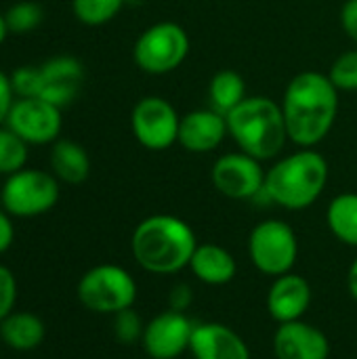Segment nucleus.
<instances>
[{
	"mask_svg": "<svg viewBox=\"0 0 357 359\" xmlns=\"http://www.w3.org/2000/svg\"><path fill=\"white\" fill-rule=\"evenodd\" d=\"M198 238L187 221L175 215L145 217L130 236V252L141 269L156 276H173L189 267Z\"/></svg>",
	"mask_w": 357,
	"mask_h": 359,
	"instance_id": "f03ea898",
	"label": "nucleus"
},
{
	"mask_svg": "<svg viewBox=\"0 0 357 359\" xmlns=\"http://www.w3.org/2000/svg\"><path fill=\"white\" fill-rule=\"evenodd\" d=\"M187 269L206 286H225L238 276V261L221 244L204 242L198 244Z\"/></svg>",
	"mask_w": 357,
	"mask_h": 359,
	"instance_id": "a211bd4d",
	"label": "nucleus"
},
{
	"mask_svg": "<svg viewBox=\"0 0 357 359\" xmlns=\"http://www.w3.org/2000/svg\"><path fill=\"white\" fill-rule=\"evenodd\" d=\"M112 318H114V337H116L118 343H122V345L141 343L145 324H143L141 316L133 307L130 309H124V311H118Z\"/></svg>",
	"mask_w": 357,
	"mask_h": 359,
	"instance_id": "bb28decb",
	"label": "nucleus"
},
{
	"mask_svg": "<svg viewBox=\"0 0 357 359\" xmlns=\"http://www.w3.org/2000/svg\"><path fill=\"white\" fill-rule=\"evenodd\" d=\"M311 299H314V292H311L309 282L303 276L290 271V273L274 278L267 290L265 305L274 322L286 324V322L303 320V316L307 313L311 305Z\"/></svg>",
	"mask_w": 357,
	"mask_h": 359,
	"instance_id": "2eb2a0df",
	"label": "nucleus"
},
{
	"mask_svg": "<svg viewBox=\"0 0 357 359\" xmlns=\"http://www.w3.org/2000/svg\"><path fill=\"white\" fill-rule=\"evenodd\" d=\"M46 337L44 322L32 311H11L0 322V341L13 351H34Z\"/></svg>",
	"mask_w": 357,
	"mask_h": 359,
	"instance_id": "6ab92c4d",
	"label": "nucleus"
},
{
	"mask_svg": "<svg viewBox=\"0 0 357 359\" xmlns=\"http://www.w3.org/2000/svg\"><path fill=\"white\" fill-rule=\"evenodd\" d=\"M42 19H44L42 6L38 2H32V0L15 2L4 13V21H6L8 34H27V32H34L42 23Z\"/></svg>",
	"mask_w": 357,
	"mask_h": 359,
	"instance_id": "393cba45",
	"label": "nucleus"
},
{
	"mask_svg": "<svg viewBox=\"0 0 357 359\" xmlns=\"http://www.w3.org/2000/svg\"><path fill=\"white\" fill-rule=\"evenodd\" d=\"M280 105L288 141L297 147H316L335 126L339 116V90L328 74L305 69L286 84Z\"/></svg>",
	"mask_w": 357,
	"mask_h": 359,
	"instance_id": "f257e3e1",
	"label": "nucleus"
},
{
	"mask_svg": "<svg viewBox=\"0 0 357 359\" xmlns=\"http://www.w3.org/2000/svg\"><path fill=\"white\" fill-rule=\"evenodd\" d=\"M194 322L183 311L164 309L154 316L143 330L141 347L149 359H177L189 351Z\"/></svg>",
	"mask_w": 357,
	"mask_h": 359,
	"instance_id": "f8f14e48",
	"label": "nucleus"
},
{
	"mask_svg": "<svg viewBox=\"0 0 357 359\" xmlns=\"http://www.w3.org/2000/svg\"><path fill=\"white\" fill-rule=\"evenodd\" d=\"M13 93L17 99L38 97L40 93V69L36 65H19L11 74Z\"/></svg>",
	"mask_w": 357,
	"mask_h": 359,
	"instance_id": "cd10ccee",
	"label": "nucleus"
},
{
	"mask_svg": "<svg viewBox=\"0 0 357 359\" xmlns=\"http://www.w3.org/2000/svg\"><path fill=\"white\" fill-rule=\"evenodd\" d=\"M168 309H175V311H183L191 305V288L187 284H177L173 286V290L168 292Z\"/></svg>",
	"mask_w": 357,
	"mask_h": 359,
	"instance_id": "2f4dec72",
	"label": "nucleus"
},
{
	"mask_svg": "<svg viewBox=\"0 0 357 359\" xmlns=\"http://www.w3.org/2000/svg\"><path fill=\"white\" fill-rule=\"evenodd\" d=\"M181 116L164 97L149 95L135 103L130 114V128L139 145L151 151H164L179 139Z\"/></svg>",
	"mask_w": 357,
	"mask_h": 359,
	"instance_id": "1a4fd4ad",
	"label": "nucleus"
},
{
	"mask_svg": "<svg viewBox=\"0 0 357 359\" xmlns=\"http://www.w3.org/2000/svg\"><path fill=\"white\" fill-rule=\"evenodd\" d=\"M225 120L227 133L240 151L261 162L278 158L288 143L282 105L269 97H246L225 116Z\"/></svg>",
	"mask_w": 357,
	"mask_h": 359,
	"instance_id": "20e7f679",
	"label": "nucleus"
},
{
	"mask_svg": "<svg viewBox=\"0 0 357 359\" xmlns=\"http://www.w3.org/2000/svg\"><path fill=\"white\" fill-rule=\"evenodd\" d=\"M189 55V36L175 21H160L141 32L133 46L137 67L151 76L175 72Z\"/></svg>",
	"mask_w": 357,
	"mask_h": 359,
	"instance_id": "6e6552de",
	"label": "nucleus"
},
{
	"mask_svg": "<svg viewBox=\"0 0 357 359\" xmlns=\"http://www.w3.org/2000/svg\"><path fill=\"white\" fill-rule=\"evenodd\" d=\"M15 93H13V84H11V76L0 72V126L6 124L8 111L15 103Z\"/></svg>",
	"mask_w": 357,
	"mask_h": 359,
	"instance_id": "c756f323",
	"label": "nucleus"
},
{
	"mask_svg": "<svg viewBox=\"0 0 357 359\" xmlns=\"http://www.w3.org/2000/svg\"><path fill=\"white\" fill-rule=\"evenodd\" d=\"M126 4V0H72L74 17L90 27L109 23Z\"/></svg>",
	"mask_w": 357,
	"mask_h": 359,
	"instance_id": "b1692460",
	"label": "nucleus"
},
{
	"mask_svg": "<svg viewBox=\"0 0 357 359\" xmlns=\"http://www.w3.org/2000/svg\"><path fill=\"white\" fill-rule=\"evenodd\" d=\"M17 280L15 273L0 263V322L15 311V303H17Z\"/></svg>",
	"mask_w": 357,
	"mask_h": 359,
	"instance_id": "c85d7f7f",
	"label": "nucleus"
},
{
	"mask_svg": "<svg viewBox=\"0 0 357 359\" xmlns=\"http://www.w3.org/2000/svg\"><path fill=\"white\" fill-rule=\"evenodd\" d=\"M29 145L6 124L0 126V175H15L25 168Z\"/></svg>",
	"mask_w": 357,
	"mask_h": 359,
	"instance_id": "5701e85b",
	"label": "nucleus"
},
{
	"mask_svg": "<svg viewBox=\"0 0 357 359\" xmlns=\"http://www.w3.org/2000/svg\"><path fill=\"white\" fill-rule=\"evenodd\" d=\"M347 288H349V294L353 297V301L357 303V259L351 263V267H349V273H347Z\"/></svg>",
	"mask_w": 357,
	"mask_h": 359,
	"instance_id": "72a5a7b5",
	"label": "nucleus"
},
{
	"mask_svg": "<svg viewBox=\"0 0 357 359\" xmlns=\"http://www.w3.org/2000/svg\"><path fill=\"white\" fill-rule=\"evenodd\" d=\"M246 82L236 69H221L208 84V107L227 116L246 99Z\"/></svg>",
	"mask_w": 357,
	"mask_h": 359,
	"instance_id": "4be33fe9",
	"label": "nucleus"
},
{
	"mask_svg": "<svg viewBox=\"0 0 357 359\" xmlns=\"http://www.w3.org/2000/svg\"><path fill=\"white\" fill-rule=\"evenodd\" d=\"M248 257L263 276L290 273L299 259V238L286 221L265 219L248 236Z\"/></svg>",
	"mask_w": 357,
	"mask_h": 359,
	"instance_id": "0eeeda50",
	"label": "nucleus"
},
{
	"mask_svg": "<svg viewBox=\"0 0 357 359\" xmlns=\"http://www.w3.org/2000/svg\"><path fill=\"white\" fill-rule=\"evenodd\" d=\"M341 25L357 46V0H345L341 8Z\"/></svg>",
	"mask_w": 357,
	"mask_h": 359,
	"instance_id": "7c9ffc66",
	"label": "nucleus"
},
{
	"mask_svg": "<svg viewBox=\"0 0 357 359\" xmlns=\"http://www.w3.org/2000/svg\"><path fill=\"white\" fill-rule=\"evenodd\" d=\"M139 2H143V0H126V4H139Z\"/></svg>",
	"mask_w": 357,
	"mask_h": 359,
	"instance_id": "c9c22d12",
	"label": "nucleus"
},
{
	"mask_svg": "<svg viewBox=\"0 0 357 359\" xmlns=\"http://www.w3.org/2000/svg\"><path fill=\"white\" fill-rule=\"evenodd\" d=\"M276 359H328L330 341L314 324L305 320L278 324L274 334Z\"/></svg>",
	"mask_w": 357,
	"mask_h": 359,
	"instance_id": "4468645a",
	"label": "nucleus"
},
{
	"mask_svg": "<svg viewBox=\"0 0 357 359\" xmlns=\"http://www.w3.org/2000/svg\"><path fill=\"white\" fill-rule=\"evenodd\" d=\"M265 172L261 160L244 151H231L215 160L210 181L215 189L229 200H252L265 187Z\"/></svg>",
	"mask_w": 357,
	"mask_h": 359,
	"instance_id": "9d476101",
	"label": "nucleus"
},
{
	"mask_svg": "<svg viewBox=\"0 0 357 359\" xmlns=\"http://www.w3.org/2000/svg\"><path fill=\"white\" fill-rule=\"evenodd\" d=\"M6 36H8V27H6V21H4V13H0V46L6 40Z\"/></svg>",
	"mask_w": 357,
	"mask_h": 359,
	"instance_id": "f704fd0d",
	"label": "nucleus"
},
{
	"mask_svg": "<svg viewBox=\"0 0 357 359\" xmlns=\"http://www.w3.org/2000/svg\"><path fill=\"white\" fill-rule=\"evenodd\" d=\"M328 162L316 147H299L271 164L263 194L280 208L305 210L318 202L328 183Z\"/></svg>",
	"mask_w": 357,
	"mask_h": 359,
	"instance_id": "7ed1b4c3",
	"label": "nucleus"
},
{
	"mask_svg": "<svg viewBox=\"0 0 357 359\" xmlns=\"http://www.w3.org/2000/svg\"><path fill=\"white\" fill-rule=\"evenodd\" d=\"M227 135L225 116L213 107H202L181 116L177 143L191 154H208L215 151Z\"/></svg>",
	"mask_w": 357,
	"mask_h": 359,
	"instance_id": "dca6fc26",
	"label": "nucleus"
},
{
	"mask_svg": "<svg viewBox=\"0 0 357 359\" xmlns=\"http://www.w3.org/2000/svg\"><path fill=\"white\" fill-rule=\"evenodd\" d=\"M326 225L339 242H343L351 248H357L356 191H345V194H339L330 200V204L326 208Z\"/></svg>",
	"mask_w": 357,
	"mask_h": 359,
	"instance_id": "412c9836",
	"label": "nucleus"
},
{
	"mask_svg": "<svg viewBox=\"0 0 357 359\" xmlns=\"http://www.w3.org/2000/svg\"><path fill=\"white\" fill-rule=\"evenodd\" d=\"M15 240V227H13V217L0 206V255H4Z\"/></svg>",
	"mask_w": 357,
	"mask_h": 359,
	"instance_id": "473e14b6",
	"label": "nucleus"
},
{
	"mask_svg": "<svg viewBox=\"0 0 357 359\" xmlns=\"http://www.w3.org/2000/svg\"><path fill=\"white\" fill-rule=\"evenodd\" d=\"M189 353L194 359H250L246 341L221 322L196 324Z\"/></svg>",
	"mask_w": 357,
	"mask_h": 359,
	"instance_id": "f3484780",
	"label": "nucleus"
},
{
	"mask_svg": "<svg viewBox=\"0 0 357 359\" xmlns=\"http://www.w3.org/2000/svg\"><path fill=\"white\" fill-rule=\"evenodd\" d=\"M78 301L93 313L116 316L118 311L130 309L137 301L139 286L128 269L101 263L82 273L76 286Z\"/></svg>",
	"mask_w": 357,
	"mask_h": 359,
	"instance_id": "39448f33",
	"label": "nucleus"
},
{
	"mask_svg": "<svg viewBox=\"0 0 357 359\" xmlns=\"http://www.w3.org/2000/svg\"><path fill=\"white\" fill-rule=\"evenodd\" d=\"M40 69V93L38 97L57 105L59 109L76 101L84 84V67L76 57L59 55L42 65Z\"/></svg>",
	"mask_w": 357,
	"mask_h": 359,
	"instance_id": "ddd939ff",
	"label": "nucleus"
},
{
	"mask_svg": "<svg viewBox=\"0 0 357 359\" xmlns=\"http://www.w3.org/2000/svg\"><path fill=\"white\" fill-rule=\"evenodd\" d=\"M6 126L15 130L27 145H46L59 139L63 118L61 109L40 97L15 99Z\"/></svg>",
	"mask_w": 357,
	"mask_h": 359,
	"instance_id": "9b49d317",
	"label": "nucleus"
},
{
	"mask_svg": "<svg viewBox=\"0 0 357 359\" xmlns=\"http://www.w3.org/2000/svg\"><path fill=\"white\" fill-rule=\"evenodd\" d=\"M330 82L337 86L339 93H353L357 90V46L351 50L341 53L330 69H328Z\"/></svg>",
	"mask_w": 357,
	"mask_h": 359,
	"instance_id": "a878e982",
	"label": "nucleus"
},
{
	"mask_svg": "<svg viewBox=\"0 0 357 359\" xmlns=\"http://www.w3.org/2000/svg\"><path fill=\"white\" fill-rule=\"evenodd\" d=\"M61 185L53 172L23 168L8 175L0 187L2 208L17 219H32L53 210L59 202Z\"/></svg>",
	"mask_w": 357,
	"mask_h": 359,
	"instance_id": "423d86ee",
	"label": "nucleus"
},
{
	"mask_svg": "<svg viewBox=\"0 0 357 359\" xmlns=\"http://www.w3.org/2000/svg\"><path fill=\"white\" fill-rule=\"evenodd\" d=\"M50 170L59 183L80 185L90 175V158L80 143L57 139L50 147Z\"/></svg>",
	"mask_w": 357,
	"mask_h": 359,
	"instance_id": "aec40b11",
	"label": "nucleus"
}]
</instances>
